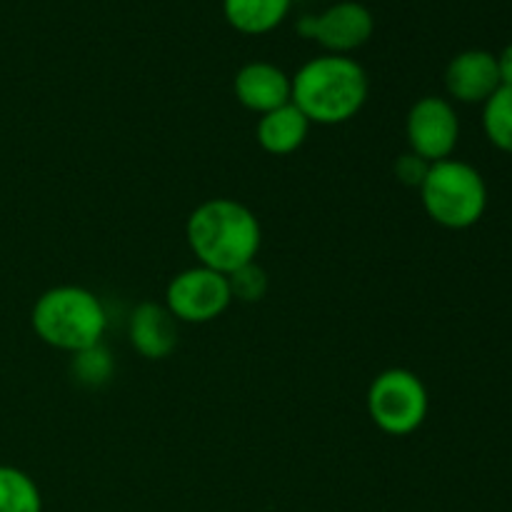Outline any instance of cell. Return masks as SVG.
<instances>
[{
	"mask_svg": "<svg viewBox=\"0 0 512 512\" xmlns=\"http://www.w3.org/2000/svg\"><path fill=\"white\" fill-rule=\"evenodd\" d=\"M498 70H500V85H503V88H512V43L503 50V53H500Z\"/></svg>",
	"mask_w": 512,
	"mask_h": 512,
	"instance_id": "cell-19",
	"label": "cell"
},
{
	"mask_svg": "<svg viewBox=\"0 0 512 512\" xmlns=\"http://www.w3.org/2000/svg\"><path fill=\"white\" fill-rule=\"evenodd\" d=\"M233 303L228 275L205 265L180 270L165 288V308L178 323L205 325L218 320Z\"/></svg>",
	"mask_w": 512,
	"mask_h": 512,
	"instance_id": "cell-6",
	"label": "cell"
},
{
	"mask_svg": "<svg viewBox=\"0 0 512 512\" xmlns=\"http://www.w3.org/2000/svg\"><path fill=\"white\" fill-rule=\"evenodd\" d=\"M310 135V120L303 110L290 100L270 113L260 115L255 125V138L258 145L270 155H290L305 145Z\"/></svg>",
	"mask_w": 512,
	"mask_h": 512,
	"instance_id": "cell-12",
	"label": "cell"
},
{
	"mask_svg": "<svg viewBox=\"0 0 512 512\" xmlns=\"http://www.w3.org/2000/svg\"><path fill=\"white\" fill-rule=\"evenodd\" d=\"M405 138L410 150L428 163L448 160L460 138V120L453 103L438 95L420 98L405 120Z\"/></svg>",
	"mask_w": 512,
	"mask_h": 512,
	"instance_id": "cell-8",
	"label": "cell"
},
{
	"mask_svg": "<svg viewBox=\"0 0 512 512\" xmlns=\"http://www.w3.org/2000/svg\"><path fill=\"white\" fill-rule=\"evenodd\" d=\"M290 5L293 0H223V13L238 33L265 35L283 23Z\"/></svg>",
	"mask_w": 512,
	"mask_h": 512,
	"instance_id": "cell-13",
	"label": "cell"
},
{
	"mask_svg": "<svg viewBox=\"0 0 512 512\" xmlns=\"http://www.w3.org/2000/svg\"><path fill=\"white\" fill-rule=\"evenodd\" d=\"M483 128L495 148L512 153V88H503V85H500V88L485 100Z\"/></svg>",
	"mask_w": 512,
	"mask_h": 512,
	"instance_id": "cell-15",
	"label": "cell"
},
{
	"mask_svg": "<svg viewBox=\"0 0 512 512\" xmlns=\"http://www.w3.org/2000/svg\"><path fill=\"white\" fill-rule=\"evenodd\" d=\"M368 73L348 55H318L293 78V103L310 125H343L368 103Z\"/></svg>",
	"mask_w": 512,
	"mask_h": 512,
	"instance_id": "cell-2",
	"label": "cell"
},
{
	"mask_svg": "<svg viewBox=\"0 0 512 512\" xmlns=\"http://www.w3.org/2000/svg\"><path fill=\"white\" fill-rule=\"evenodd\" d=\"M430 165L425 158H420V155H415L413 150H408V153L400 155L398 160H395L393 170H395V178L400 180V183L405 185V188H418L423 185V180L428 178V170Z\"/></svg>",
	"mask_w": 512,
	"mask_h": 512,
	"instance_id": "cell-18",
	"label": "cell"
},
{
	"mask_svg": "<svg viewBox=\"0 0 512 512\" xmlns=\"http://www.w3.org/2000/svg\"><path fill=\"white\" fill-rule=\"evenodd\" d=\"M165 303H140L128 323V338L135 353L148 360H165L175 353L180 328Z\"/></svg>",
	"mask_w": 512,
	"mask_h": 512,
	"instance_id": "cell-11",
	"label": "cell"
},
{
	"mask_svg": "<svg viewBox=\"0 0 512 512\" xmlns=\"http://www.w3.org/2000/svg\"><path fill=\"white\" fill-rule=\"evenodd\" d=\"M445 88L460 103H485L500 88L498 58L488 50H465L445 68Z\"/></svg>",
	"mask_w": 512,
	"mask_h": 512,
	"instance_id": "cell-10",
	"label": "cell"
},
{
	"mask_svg": "<svg viewBox=\"0 0 512 512\" xmlns=\"http://www.w3.org/2000/svg\"><path fill=\"white\" fill-rule=\"evenodd\" d=\"M423 208L433 223L448 230H465L483 218L488 208V185L473 165L463 160H440L420 185Z\"/></svg>",
	"mask_w": 512,
	"mask_h": 512,
	"instance_id": "cell-4",
	"label": "cell"
},
{
	"mask_svg": "<svg viewBox=\"0 0 512 512\" xmlns=\"http://www.w3.org/2000/svg\"><path fill=\"white\" fill-rule=\"evenodd\" d=\"M30 323L45 345L73 355L103 343L108 313L93 290L80 285H58L35 300Z\"/></svg>",
	"mask_w": 512,
	"mask_h": 512,
	"instance_id": "cell-3",
	"label": "cell"
},
{
	"mask_svg": "<svg viewBox=\"0 0 512 512\" xmlns=\"http://www.w3.org/2000/svg\"><path fill=\"white\" fill-rule=\"evenodd\" d=\"M185 240L198 265L230 275L258 258L263 230L253 210L240 200L210 198L188 215Z\"/></svg>",
	"mask_w": 512,
	"mask_h": 512,
	"instance_id": "cell-1",
	"label": "cell"
},
{
	"mask_svg": "<svg viewBox=\"0 0 512 512\" xmlns=\"http://www.w3.org/2000/svg\"><path fill=\"white\" fill-rule=\"evenodd\" d=\"M115 373V360L103 343L73 353L70 358V375L85 388H100Z\"/></svg>",
	"mask_w": 512,
	"mask_h": 512,
	"instance_id": "cell-16",
	"label": "cell"
},
{
	"mask_svg": "<svg viewBox=\"0 0 512 512\" xmlns=\"http://www.w3.org/2000/svg\"><path fill=\"white\" fill-rule=\"evenodd\" d=\"M233 93L250 113L265 115L293 98V78L283 68L265 60H253L235 73Z\"/></svg>",
	"mask_w": 512,
	"mask_h": 512,
	"instance_id": "cell-9",
	"label": "cell"
},
{
	"mask_svg": "<svg viewBox=\"0 0 512 512\" xmlns=\"http://www.w3.org/2000/svg\"><path fill=\"white\" fill-rule=\"evenodd\" d=\"M375 18L363 3L343 0L320 15H303L298 33L323 45L330 55H348L373 38Z\"/></svg>",
	"mask_w": 512,
	"mask_h": 512,
	"instance_id": "cell-7",
	"label": "cell"
},
{
	"mask_svg": "<svg viewBox=\"0 0 512 512\" xmlns=\"http://www.w3.org/2000/svg\"><path fill=\"white\" fill-rule=\"evenodd\" d=\"M230 293H233V300H240V303H260V300L268 295V273L260 268L258 263H248L243 268L233 270L228 275Z\"/></svg>",
	"mask_w": 512,
	"mask_h": 512,
	"instance_id": "cell-17",
	"label": "cell"
},
{
	"mask_svg": "<svg viewBox=\"0 0 512 512\" xmlns=\"http://www.w3.org/2000/svg\"><path fill=\"white\" fill-rule=\"evenodd\" d=\"M368 415L380 433L408 438L418 433L430 413V395L418 373L408 368H388L368 388Z\"/></svg>",
	"mask_w": 512,
	"mask_h": 512,
	"instance_id": "cell-5",
	"label": "cell"
},
{
	"mask_svg": "<svg viewBox=\"0 0 512 512\" xmlns=\"http://www.w3.org/2000/svg\"><path fill=\"white\" fill-rule=\"evenodd\" d=\"M0 512H43L35 480L10 465H0Z\"/></svg>",
	"mask_w": 512,
	"mask_h": 512,
	"instance_id": "cell-14",
	"label": "cell"
}]
</instances>
